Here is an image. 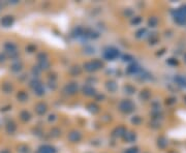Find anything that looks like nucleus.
Here are the masks:
<instances>
[{"label":"nucleus","mask_w":186,"mask_h":153,"mask_svg":"<svg viewBox=\"0 0 186 153\" xmlns=\"http://www.w3.org/2000/svg\"><path fill=\"white\" fill-rule=\"evenodd\" d=\"M54 152V149L49 146H45L41 148V153H53Z\"/></svg>","instance_id":"nucleus-3"},{"label":"nucleus","mask_w":186,"mask_h":153,"mask_svg":"<svg viewBox=\"0 0 186 153\" xmlns=\"http://www.w3.org/2000/svg\"><path fill=\"white\" fill-rule=\"evenodd\" d=\"M12 23V19L11 17H5V18H3L1 20V24L3 25V26H9Z\"/></svg>","instance_id":"nucleus-2"},{"label":"nucleus","mask_w":186,"mask_h":153,"mask_svg":"<svg viewBox=\"0 0 186 153\" xmlns=\"http://www.w3.org/2000/svg\"><path fill=\"white\" fill-rule=\"evenodd\" d=\"M185 58H186V55H185ZM185 60H186V59H185Z\"/></svg>","instance_id":"nucleus-4"},{"label":"nucleus","mask_w":186,"mask_h":153,"mask_svg":"<svg viewBox=\"0 0 186 153\" xmlns=\"http://www.w3.org/2000/svg\"><path fill=\"white\" fill-rule=\"evenodd\" d=\"M175 20L177 23L184 24L186 22V14L183 11H178L175 15Z\"/></svg>","instance_id":"nucleus-1"}]
</instances>
